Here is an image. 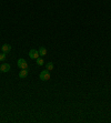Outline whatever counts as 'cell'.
<instances>
[{"mask_svg": "<svg viewBox=\"0 0 111 123\" xmlns=\"http://www.w3.org/2000/svg\"><path fill=\"white\" fill-rule=\"evenodd\" d=\"M39 78H40V80H42V81H49L51 78L50 72L48 71V70H44V71H42L41 73H40Z\"/></svg>", "mask_w": 111, "mask_h": 123, "instance_id": "1", "label": "cell"}, {"mask_svg": "<svg viewBox=\"0 0 111 123\" xmlns=\"http://www.w3.org/2000/svg\"><path fill=\"white\" fill-rule=\"evenodd\" d=\"M17 65L20 69H28V62L26 61L25 59H19L17 62Z\"/></svg>", "mask_w": 111, "mask_h": 123, "instance_id": "2", "label": "cell"}, {"mask_svg": "<svg viewBox=\"0 0 111 123\" xmlns=\"http://www.w3.org/2000/svg\"><path fill=\"white\" fill-rule=\"evenodd\" d=\"M39 51H37V50H30V51H29V57H30V58L31 59H36V60H37V59L39 58Z\"/></svg>", "mask_w": 111, "mask_h": 123, "instance_id": "3", "label": "cell"}, {"mask_svg": "<svg viewBox=\"0 0 111 123\" xmlns=\"http://www.w3.org/2000/svg\"><path fill=\"white\" fill-rule=\"evenodd\" d=\"M9 71H10V64L5 63V64L0 65V73L1 72H9Z\"/></svg>", "mask_w": 111, "mask_h": 123, "instance_id": "4", "label": "cell"}, {"mask_svg": "<svg viewBox=\"0 0 111 123\" xmlns=\"http://www.w3.org/2000/svg\"><path fill=\"white\" fill-rule=\"evenodd\" d=\"M28 75V69H21V71L19 72V78L23 79Z\"/></svg>", "mask_w": 111, "mask_h": 123, "instance_id": "5", "label": "cell"}, {"mask_svg": "<svg viewBox=\"0 0 111 123\" xmlns=\"http://www.w3.org/2000/svg\"><path fill=\"white\" fill-rule=\"evenodd\" d=\"M10 50H11V47H10L9 44H3L2 47H1V51L5 52V53H7V52H9Z\"/></svg>", "mask_w": 111, "mask_h": 123, "instance_id": "6", "label": "cell"}, {"mask_svg": "<svg viewBox=\"0 0 111 123\" xmlns=\"http://www.w3.org/2000/svg\"><path fill=\"white\" fill-rule=\"evenodd\" d=\"M39 54L42 55V57H46V55H47V49L41 47V48L39 49Z\"/></svg>", "mask_w": 111, "mask_h": 123, "instance_id": "7", "label": "cell"}, {"mask_svg": "<svg viewBox=\"0 0 111 123\" xmlns=\"http://www.w3.org/2000/svg\"><path fill=\"white\" fill-rule=\"evenodd\" d=\"M47 70L49 72L53 70V63H52V62H48L47 63Z\"/></svg>", "mask_w": 111, "mask_h": 123, "instance_id": "8", "label": "cell"}, {"mask_svg": "<svg viewBox=\"0 0 111 123\" xmlns=\"http://www.w3.org/2000/svg\"><path fill=\"white\" fill-rule=\"evenodd\" d=\"M38 65H43L44 64V60L42 58H38L37 59V62H36Z\"/></svg>", "mask_w": 111, "mask_h": 123, "instance_id": "9", "label": "cell"}, {"mask_svg": "<svg viewBox=\"0 0 111 123\" xmlns=\"http://www.w3.org/2000/svg\"><path fill=\"white\" fill-rule=\"evenodd\" d=\"M7 59V55L5 52H2V53H0V61H5Z\"/></svg>", "mask_w": 111, "mask_h": 123, "instance_id": "10", "label": "cell"}, {"mask_svg": "<svg viewBox=\"0 0 111 123\" xmlns=\"http://www.w3.org/2000/svg\"><path fill=\"white\" fill-rule=\"evenodd\" d=\"M0 65H1V61H0Z\"/></svg>", "mask_w": 111, "mask_h": 123, "instance_id": "11", "label": "cell"}]
</instances>
